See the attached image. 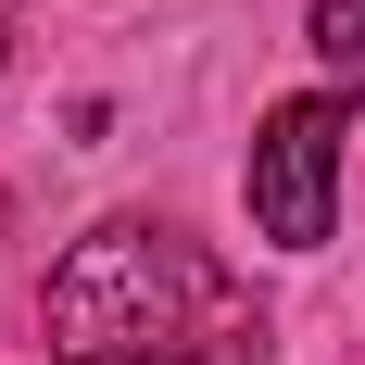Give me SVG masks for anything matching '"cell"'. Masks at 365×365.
Listing matches in <instances>:
<instances>
[{"label": "cell", "mask_w": 365, "mask_h": 365, "mask_svg": "<svg viewBox=\"0 0 365 365\" xmlns=\"http://www.w3.org/2000/svg\"><path fill=\"white\" fill-rule=\"evenodd\" d=\"M38 328L76 365H264V302H240L189 227H151V215L88 227L51 264Z\"/></svg>", "instance_id": "cell-1"}, {"label": "cell", "mask_w": 365, "mask_h": 365, "mask_svg": "<svg viewBox=\"0 0 365 365\" xmlns=\"http://www.w3.org/2000/svg\"><path fill=\"white\" fill-rule=\"evenodd\" d=\"M340 151H353V101H340V88H302V101L264 113V139H252V227L277 252H315V240H328Z\"/></svg>", "instance_id": "cell-2"}, {"label": "cell", "mask_w": 365, "mask_h": 365, "mask_svg": "<svg viewBox=\"0 0 365 365\" xmlns=\"http://www.w3.org/2000/svg\"><path fill=\"white\" fill-rule=\"evenodd\" d=\"M315 51L328 63H365V0H315Z\"/></svg>", "instance_id": "cell-3"}]
</instances>
